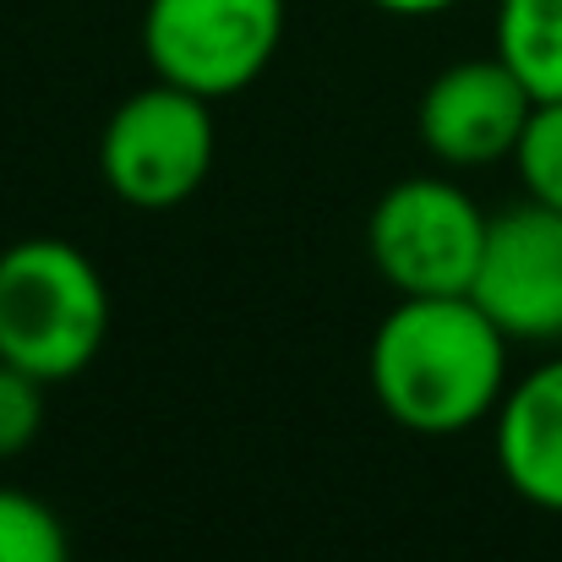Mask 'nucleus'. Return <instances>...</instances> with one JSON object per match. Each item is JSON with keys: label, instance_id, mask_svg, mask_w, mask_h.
Returning a JSON list of instances; mask_svg holds the SVG:
<instances>
[{"label": "nucleus", "instance_id": "39448f33", "mask_svg": "<svg viewBox=\"0 0 562 562\" xmlns=\"http://www.w3.org/2000/svg\"><path fill=\"white\" fill-rule=\"evenodd\" d=\"M486 224L492 218L464 187L442 176H409L376 196L367 246L376 273L398 295H470Z\"/></svg>", "mask_w": 562, "mask_h": 562}, {"label": "nucleus", "instance_id": "20e7f679", "mask_svg": "<svg viewBox=\"0 0 562 562\" xmlns=\"http://www.w3.org/2000/svg\"><path fill=\"white\" fill-rule=\"evenodd\" d=\"M213 148H218V132H213L207 99L176 82H154L104 121L99 170H104V187L126 207L170 213L207 181Z\"/></svg>", "mask_w": 562, "mask_h": 562}, {"label": "nucleus", "instance_id": "7ed1b4c3", "mask_svg": "<svg viewBox=\"0 0 562 562\" xmlns=\"http://www.w3.org/2000/svg\"><path fill=\"white\" fill-rule=\"evenodd\" d=\"M284 38V0H148L143 55L159 82L196 99H229L251 88Z\"/></svg>", "mask_w": 562, "mask_h": 562}, {"label": "nucleus", "instance_id": "f257e3e1", "mask_svg": "<svg viewBox=\"0 0 562 562\" xmlns=\"http://www.w3.org/2000/svg\"><path fill=\"white\" fill-rule=\"evenodd\" d=\"M372 393L415 437H459L508 393V334L470 295H398L372 334Z\"/></svg>", "mask_w": 562, "mask_h": 562}, {"label": "nucleus", "instance_id": "1a4fd4ad", "mask_svg": "<svg viewBox=\"0 0 562 562\" xmlns=\"http://www.w3.org/2000/svg\"><path fill=\"white\" fill-rule=\"evenodd\" d=\"M497 55L536 104L562 99V0H497Z\"/></svg>", "mask_w": 562, "mask_h": 562}, {"label": "nucleus", "instance_id": "9b49d317", "mask_svg": "<svg viewBox=\"0 0 562 562\" xmlns=\"http://www.w3.org/2000/svg\"><path fill=\"white\" fill-rule=\"evenodd\" d=\"M514 165H519V181L536 202L562 207V99H547L530 110V126L514 148Z\"/></svg>", "mask_w": 562, "mask_h": 562}, {"label": "nucleus", "instance_id": "6e6552de", "mask_svg": "<svg viewBox=\"0 0 562 562\" xmlns=\"http://www.w3.org/2000/svg\"><path fill=\"white\" fill-rule=\"evenodd\" d=\"M492 426H497L503 481L530 508L562 514V356L508 382Z\"/></svg>", "mask_w": 562, "mask_h": 562}, {"label": "nucleus", "instance_id": "423d86ee", "mask_svg": "<svg viewBox=\"0 0 562 562\" xmlns=\"http://www.w3.org/2000/svg\"><path fill=\"white\" fill-rule=\"evenodd\" d=\"M470 301L508 345H562V207L530 196L486 224Z\"/></svg>", "mask_w": 562, "mask_h": 562}, {"label": "nucleus", "instance_id": "f8f14e48", "mask_svg": "<svg viewBox=\"0 0 562 562\" xmlns=\"http://www.w3.org/2000/svg\"><path fill=\"white\" fill-rule=\"evenodd\" d=\"M44 387L49 382L0 361V459H16L22 448H33L44 426Z\"/></svg>", "mask_w": 562, "mask_h": 562}, {"label": "nucleus", "instance_id": "f03ea898", "mask_svg": "<svg viewBox=\"0 0 562 562\" xmlns=\"http://www.w3.org/2000/svg\"><path fill=\"white\" fill-rule=\"evenodd\" d=\"M110 334V290L88 251L33 235L0 251V361L38 382L88 372Z\"/></svg>", "mask_w": 562, "mask_h": 562}, {"label": "nucleus", "instance_id": "9d476101", "mask_svg": "<svg viewBox=\"0 0 562 562\" xmlns=\"http://www.w3.org/2000/svg\"><path fill=\"white\" fill-rule=\"evenodd\" d=\"M0 562H71L66 525L44 497L0 486Z\"/></svg>", "mask_w": 562, "mask_h": 562}, {"label": "nucleus", "instance_id": "0eeeda50", "mask_svg": "<svg viewBox=\"0 0 562 562\" xmlns=\"http://www.w3.org/2000/svg\"><path fill=\"white\" fill-rule=\"evenodd\" d=\"M530 110L536 93L514 77V66L503 55H481V60H453L426 82L415 126L437 165L486 170L497 159H514Z\"/></svg>", "mask_w": 562, "mask_h": 562}, {"label": "nucleus", "instance_id": "ddd939ff", "mask_svg": "<svg viewBox=\"0 0 562 562\" xmlns=\"http://www.w3.org/2000/svg\"><path fill=\"white\" fill-rule=\"evenodd\" d=\"M372 5L387 16H437V11H453L459 0H372Z\"/></svg>", "mask_w": 562, "mask_h": 562}]
</instances>
